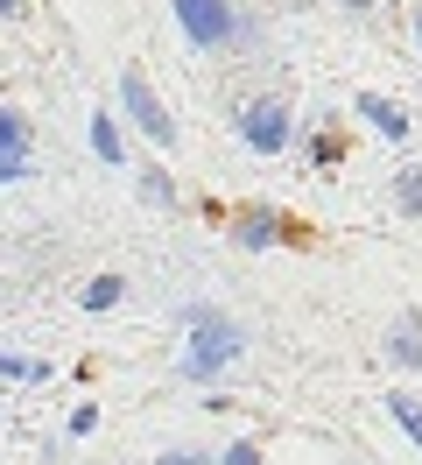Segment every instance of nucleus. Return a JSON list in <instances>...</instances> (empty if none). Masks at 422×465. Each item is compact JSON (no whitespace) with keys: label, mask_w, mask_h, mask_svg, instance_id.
Masks as SVG:
<instances>
[{"label":"nucleus","mask_w":422,"mask_h":465,"mask_svg":"<svg viewBox=\"0 0 422 465\" xmlns=\"http://www.w3.org/2000/svg\"><path fill=\"white\" fill-rule=\"evenodd\" d=\"M240 352H247V331L225 318V311H191V346H183V374L191 381L225 374Z\"/></svg>","instance_id":"obj_1"},{"label":"nucleus","mask_w":422,"mask_h":465,"mask_svg":"<svg viewBox=\"0 0 422 465\" xmlns=\"http://www.w3.org/2000/svg\"><path fill=\"white\" fill-rule=\"evenodd\" d=\"M169 7H176V29H183L191 50H225V43H240L253 29L232 0H169Z\"/></svg>","instance_id":"obj_2"},{"label":"nucleus","mask_w":422,"mask_h":465,"mask_svg":"<svg viewBox=\"0 0 422 465\" xmlns=\"http://www.w3.org/2000/svg\"><path fill=\"white\" fill-rule=\"evenodd\" d=\"M232 127H240V142H247L253 155H281V148H289V134H296V120H289V106H281V99H240Z\"/></svg>","instance_id":"obj_3"},{"label":"nucleus","mask_w":422,"mask_h":465,"mask_svg":"<svg viewBox=\"0 0 422 465\" xmlns=\"http://www.w3.org/2000/svg\"><path fill=\"white\" fill-rule=\"evenodd\" d=\"M120 106H127V120L148 134V148H176V120H169V106L155 99V85H148L141 71H120Z\"/></svg>","instance_id":"obj_4"},{"label":"nucleus","mask_w":422,"mask_h":465,"mask_svg":"<svg viewBox=\"0 0 422 465\" xmlns=\"http://www.w3.org/2000/svg\"><path fill=\"white\" fill-rule=\"evenodd\" d=\"M35 170V127L22 106H0V183H22Z\"/></svg>","instance_id":"obj_5"},{"label":"nucleus","mask_w":422,"mask_h":465,"mask_svg":"<svg viewBox=\"0 0 422 465\" xmlns=\"http://www.w3.org/2000/svg\"><path fill=\"white\" fill-rule=\"evenodd\" d=\"M232 240L253 247V254H260V247H281V240H289V212H275V204H247V212L232 219Z\"/></svg>","instance_id":"obj_6"},{"label":"nucleus","mask_w":422,"mask_h":465,"mask_svg":"<svg viewBox=\"0 0 422 465\" xmlns=\"http://www.w3.org/2000/svg\"><path fill=\"white\" fill-rule=\"evenodd\" d=\"M352 114H359L380 142H408V114H401L394 99H380V92H359V99H352Z\"/></svg>","instance_id":"obj_7"},{"label":"nucleus","mask_w":422,"mask_h":465,"mask_svg":"<svg viewBox=\"0 0 422 465\" xmlns=\"http://www.w3.org/2000/svg\"><path fill=\"white\" fill-rule=\"evenodd\" d=\"M380 346H388L394 367H422V318H416V311H401V318L388 324V339H380Z\"/></svg>","instance_id":"obj_8"},{"label":"nucleus","mask_w":422,"mask_h":465,"mask_svg":"<svg viewBox=\"0 0 422 465\" xmlns=\"http://www.w3.org/2000/svg\"><path fill=\"white\" fill-rule=\"evenodd\" d=\"M92 155H99V163H127V148H120V120H113V114H92Z\"/></svg>","instance_id":"obj_9"},{"label":"nucleus","mask_w":422,"mask_h":465,"mask_svg":"<svg viewBox=\"0 0 422 465\" xmlns=\"http://www.w3.org/2000/svg\"><path fill=\"white\" fill-rule=\"evenodd\" d=\"M394 204H401V219H422V163H401V176H394Z\"/></svg>","instance_id":"obj_10"},{"label":"nucleus","mask_w":422,"mask_h":465,"mask_svg":"<svg viewBox=\"0 0 422 465\" xmlns=\"http://www.w3.org/2000/svg\"><path fill=\"white\" fill-rule=\"evenodd\" d=\"M120 296H127V282H120V275H92V282H84V311H113Z\"/></svg>","instance_id":"obj_11"},{"label":"nucleus","mask_w":422,"mask_h":465,"mask_svg":"<svg viewBox=\"0 0 422 465\" xmlns=\"http://www.w3.org/2000/svg\"><path fill=\"white\" fill-rule=\"evenodd\" d=\"M0 374H7V381H35V388H43L50 367H43V360H28V352H0Z\"/></svg>","instance_id":"obj_12"},{"label":"nucleus","mask_w":422,"mask_h":465,"mask_svg":"<svg viewBox=\"0 0 422 465\" xmlns=\"http://www.w3.org/2000/svg\"><path fill=\"white\" fill-rule=\"evenodd\" d=\"M309 163H317V170H331V163H345V142H338V134H331V127H317V134H309Z\"/></svg>","instance_id":"obj_13"},{"label":"nucleus","mask_w":422,"mask_h":465,"mask_svg":"<svg viewBox=\"0 0 422 465\" xmlns=\"http://www.w3.org/2000/svg\"><path fill=\"white\" fill-rule=\"evenodd\" d=\"M141 198H148V204H176V183H169V170H155V163H148V170H141Z\"/></svg>","instance_id":"obj_14"},{"label":"nucleus","mask_w":422,"mask_h":465,"mask_svg":"<svg viewBox=\"0 0 422 465\" xmlns=\"http://www.w3.org/2000/svg\"><path fill=\"white\" fill-rule=\"evenodd\" d=\"M388 416H394V423H401L408 437H416V451H422V409L408 402V395H388Z\"/></svg>","instance_id":"obj_15"},{"label":"nucleus","mask_w":422,"mask_h":465,"mask_svg":"<svg viewBox=\"0 0 422 465\" xmlns=\"http://www.w3.org/2000/svg\"><path fill=\"white\" fill-rule=\"evenodd\" d=\"M219 465H260V451H253V444H225Z\"/></svg>","instance_id":"obj_16"},{"label":"nucleus","mask_w":422,"mask_h":465,"mask_svg":"<svg viewBox=\"0 0 422 465\" xmlns=\"http://www.w3.org/2000/svg\"><path fill=\"white\" fill-rule=\"evenodd\" d=\"M155 465H211V451H204V444H191V451H169V459H155Z\"/></svg>","instance_id":"obj_17"},{"label":"nucleus","mask_w":422,"mask_h":465,"mask_svg":"<svg viewBox=\"0 0 422 465\" xmlns=\"http://www.w3.org/2000/svg\"><path fill=\"white\" fill-rule=\"evenodd\" d=\"M408 22H416V50H422V0H416V7H408Z\"/></svg>","instance_id":"obj_18"},{"label":"nucleus","mask_w":422,"mask_h":465,"mask_svg":"<svg viewBox=\"0 0 422 465\" xmlns=\"http://www.w3.org/2000/svg\"><path fill=\"white\" fill-rule=\"evenodd\" d=\"M338 7H352V15H366V7H380V0H338Z\"/></svg>","instance_id":"obj_19"},{"label":"nucleus","mask_w":422,"mask_h":465,"mask_svg":"<svg viewBox=\"0 0 422 465\" xmlns=\"http://www.w3.org/2000/svg\"><path fill=\"white\" fill-rule=\"evenodd\" d=\"M7 15H22V0H0V22H7Z\"/></svg>","instance_id":"obj_20"}]
</instances>
